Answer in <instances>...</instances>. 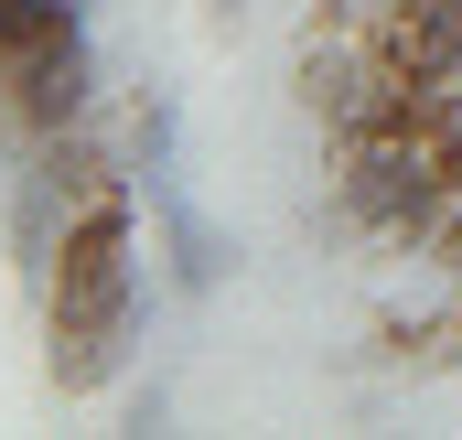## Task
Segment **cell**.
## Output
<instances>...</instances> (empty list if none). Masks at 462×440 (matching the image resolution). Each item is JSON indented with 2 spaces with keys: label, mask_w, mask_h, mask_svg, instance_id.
<instances>
[{
  "label": "cell",
  "mask_w": 462,
  "mask_h": 440,
  "mask_svg": "<svg viewBox=\"0 0 462 440\" xmlns=\"http://www.w3.org/2000/svg\"><path fill=\"white\" fill-rule=\"evenodd\" d=\"M140 183H151L162 236H172V290H216V280H226V236H216V225H205L183 194H172V161H162V172H140Z\"/></svg>",
  "instance_id": "cell-4"
},
{
  "label": "cell",
  "mask_w": 462,
  "mask_h": 440,
  "mask_svg": "<svg viewBox=\"0 0 462 440\" xmlns=\"http://www.w3.org/2000/svg\"><path fill=\"white\" fill-rule=\"evenodd\" d=\"M87 87H97L87 22H65V32H43V43H22V54L0 65V118H11L22 140H54V129L87 118Z\"/></svg>",
  "instance_id": "cell-3"
},
{
  "label": "cell",
  "mask_w": 462,
  "mask_h": 440,
  "mask_svg": "<svg viewBox=\"0 0 462 440\" xmlns=\"http://www.w3.org/2000/svg\"><path fill=\"white\" fill-rule=\"evenodd\" d=\"M129 183L140 172H108L43 258V333H54L65 398H97L129 365V333H140V205H129Z\"/></svg>",
  "instance_id": "cell-1"
},
{
  "label": "cell",
  "mask_w": 462,
  "mask_h": 440,
  "mask_svg": "<svg viewBox=\"0 0 462 440\" xmlns=\"http://www.w3.org/2000/svg\"><path fill=\"white\" fill-rule=\"evenodd\" d=\"M462 194V140L452 118H387V129H365V140H334V205H345L365 236H387V247H430L441 215H452Z\"/></svg>",
  "instance_id": "cell-2"
},
{
  "label": "cell",
  "mask_w": 462,
  "mask_h": 440,
  "mask_svg": "<svg viewBox=\"0 0 462 440\" xmlns=\"http://www.w3.org/2000/svg\"><path fill=\"white\" fill-rule=\"evenodd\" d=\"M216 22H236V0H216Z\"/></svg>",
  "instance_id": "cell-5"
}]
</instances>
